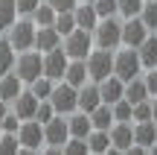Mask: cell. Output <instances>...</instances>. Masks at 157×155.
Returning a JSON list of instances; mask_svg holds the SVG:
<instances>
[{
    "mask_svg": "<svg viewBox=\"0 0 157 155\" xmlns=\"http://www.w3.org/2000/svg\"><path fill=\"white\" fill-rule=\"evenodd\" d=\"M93 44L102 50H117L122 44V21L117 15L113 18H99V23L93 27Z\"/></svg>",
    "mask_w": 157,
    "mask_h": 155,
    "instance_id": "6da1fadb",
    "label": "cell"
},
{
    "mask_svg": "<svg viewBox=\"0 0 157 155\" xmlns=\"http://www.w3.org/2000/svg\"><path fill=\"white\" fill-rule=\"evenodd\" d=\"M140 73H143V62H140V53L134 47L113 50V76H119L122 82H131Z\"/></svg>",
    "mask_w": 157,
    "mask_h": 155,
    "instance_id": "7a4b0ae2",
    "label": "cell"
},
{
    "mask_svg": "<svg viewBox=\"0 0 157 155\" xmlns=\"http://www.w3.org/2000/svg\"><path fill=\"white\" fill-rule=\"evenodd\" d=\"M12 70H15L26 85H32L38 76H44V53H38L35 47H32V50H23L21 56L15 59V67H12Z\"/></svg>",
    "mask_w": 157,
    "mask_h": 155,
    "instance_id": "3957f363",
    "label": "cell"
},
{
    "mask_svg": "<svg viewBox=\"0 0 157 155\" xmlns=\"http://www.w3.org/2000/svg\"><path fill=\"white\" fill-rule=\"evenodd\" d=\"M35 32H38V27H35L32 18H21V21H15L6 29V38L15 47V53H23V50H32L35 47Z\"/></svg>",
    "mask_w": 157,
    "mask_h": 155,
    "instance_id": "277c9868",
    "label": "cell"
},
{
    "mask_svg": "<svg viewBox=\"0 0 157 155\" xmlns=\"http://www.w3.org/2000/svg\"><path fill=\"white\" fill-rule=\"evenodd\" d=\"M61 47H64V53H67L70 59H87V56H90V50L96 47V44H93V32H90V29L76 27L73 32L64 35Z\"/></svg>",
    "mask_w": 157,
    "mask_h": 155,
    "instance_id": "5b68a950",
    "label": "cell"
},
{
    "mask_svg": "<svg viewBox=\"0 0 157 155\" xmlns=\"http://www.w3.org/2000/svg\"><path fill=\"white\" fill-rule=\"evenodd\" d=\"M87 64V76L90 82H102L105 76L113 73V50H102V47H93L90 56L84 59Z\"/></svg>",
    "mask_w": 157,
    "mask_h": 155,
    "instance_id": "8992f818",
    "label": "cell"
},
{
    "mask_svg": "<svg viewBox=\"0 0 157 155\" xmlns=\"http://www.w3.org/2000/svg\"><path fill=\"white\" fill-rule=\"evenodd\" d=\"M50 103H52V108H56V114H64V117L73 114V111L78 108V88H73L70 82L61 79V85L52 88Z\"/></svg>",
    "mask_w": 157,
    "mask_h": 155,
    "instance_id": "52a82bcc",
    "label": "cell"
},
{
    "mask_svg": "<svg viewBox=\"0 0 157 155\" xmlns=\"http://www.w3.org/2000/svg\"><path fill=\"white\" fill-rule=\"evenodd\" d=\"M17 141H21V152H38L44 149V123L38 120H21L17 129Z\"/></svg>",
    "mask_w": 157,
    "mask_h": 155,
    "instance_id": "ba28073f",
    "label": "cell"
},
{
    "mask_svg": "<svg viewBox=\"0 0 157 155\" xmlns=\"http://www.w3.org/2000/svg\"><path fill=\"white\" fill-rule=\"evenodd\" d=\"M67 64H70V56L64 53V47H56V50H47L44 53V76H50L52 82L64 79Z\"/></svg>",
    "mask_w": 157,
    "mask_h": 155,
    "instance_id": "9c48e42d",
    "label": "cell"
},
{
    "mask_svg": "<svg viewBox=\"0 0 157 155\" xmlns=\"http://www.w3.org/2000/svg\"><path fill=\"white\" fill-rule=\"evenodd\" d=\"M148 38V27L143 23V18H122V44L125 47H140L143 41Z\"/></svg>",
    "mask_w": 157,
    "mask_h": 155,
    "instance_id": "30bf717a",
    "label": "cell"
},
{
    "mask_svg": "<svg viewBox=\"0 0 157 155\" xmlns=\"http://www.w3.org/2000/svg\"><path fill=\"white\" fill-rule=\"evenodd\" d=\"M67 138H70V129H67V117H64V114H56L50 123H44V141H47V146H58V149H61V146L67 144Z\"/></svg>",
    "mask_w": 157,
    "mask_h": 155,
    "instance_id": "8fae6325",
    "label": "cell"
},
{
    "mask_svg": "<svg viewBox=\"0 0 157 155\" xmlns=\"http://www.w3.org/2000/svg\"><path fill=\"white\" fill-rule=\"evenodd\" d=\"M108 132H111V152H122L125 155V149L134 144V126L131 123H113Z\"/></svg>",
    "mask_w": 157,
    "mask_h": 155,
    "instance_id": "7c38bea8",
    "label": "cell"
},
{
    "mask_svg": "<svg viewBox=\"0 0 157 155\" xmlns=\"http://www.w3.org/2000/svg\"><path fill=\"white\" fill-rule=\"evenodd\" d=\"M99 85V94H102V103H108V105H113V103H119V100L125 97V82L119 79V76H105L102 82H96Z\"/></svg>",
    "mask_w": 157,
    "mask_h": 155,
    "instance_id": "4fadbf2b",
    "label": "cell"
},
{
    "mask_svg": "<svg viewBox=\"0 0 157 155\" xmlns=\"http://www.w3.org/2000/svg\"><path fill=\"white\" fill-rule=\"evenodd\" d=\"M38 103H41V100L35 97L32 91H21V94L15 97V103H12V111H15L21 120H32V117H35V108H38Z\"/></svg>",
    "mask_w": 157,
    "mask_h": 155,
    "instance_id": "5bb4252c",
    "label": "cell"
},
{
    "mask_svg": "<svg viewBox=\"0 0 157 155\" xmlns=\"http://www.w3.org/2000/svg\"><path fill=\"white\" fill-rule=\"evenodd\" d=\"M67 129H70V138H87L93 132V123H90V114L87 111H73L67 114Z\"/></svg>",
    "mask_w": 157,
    "mask_h": 155,
    "instance_id": "9a60e30c",
    "label": "cell"
},
{
    "mask_svg": "<svg viewBox=\"0 0 157 155\" xmlns=\"http://www.w3.org/2000/svg\"><path fill=\"white\" fill-rule=\"evenodd\" d=\"M61 35H58L56 27H38V32H35V50L38 53H47V50H56V47H61Z\"/></svg>",
    "mask_w": 157,
    "mask_h": 155,
    "instance_id": "2e32d148",
    "label": "cell"
},
{
    "mask_svg": "<svg viewBox=\"0 0 157 155\" xmlns=\"http://www.w3.org/2000/svg\"><path fill=\"white\" fill-rule=\"evenodd\" d=\"M23 91V79L15 73V70H9V73L0 76V100H6V103H15V97Z\"/></svg>",
    "mask_w": 157,
    "mask_h": 155,
    "instance_id": "e0dca14e",
    "label": "cell"
},
{
    "mask_svg": "<svg viewBox=\"0 0 157 155\" xmlns=\"http://www.w3.org/2000/svg\"><path fill=\"white\" fill-rule=\"evenodd\" d=\"M99 103H102L99 85H96V82H90V85H87V82H84V85L78 88V111H87V114H90Z\"/></svg>",
    "mask_w": 157,
    "mask_h": 155,
    "instance_id": "ac0fdd59",
    "label": "cell"
},
{
    "mask_svg": "<svg viewBox=\"0 0 157 155\" xmlns=\"http://www.w3.org/2000/svg\"><path fill=\"white\" fill-rule=\"evenodd\" d=\"M157 141V120H143V123H134V144L140 146H151Z\"/></svg>",
    "mask_w": 157,
    "mask_h": 155,
    "instance_id": "d6986e66",
    "label": "cell"
},
{
    "mask_svg": "<svg viewBox=\"0 0 157 155\" xmlns=\"http://www.w3.org/2000/svg\"><path fill=\"white\" fill-rule=\"evenodd\" d=\"M87 79H90V76H87V64H84V59H70L67 73H64V82H70L73 88H82Z\"/></svg>",
    "mask_w": 157,
    "mask_h": 155,
    "instance_id": "ffe728a7",
    "label": "cell"
},
{
    "mask_svg": "<svg viewBox=\"0 0 157 155\" xmlns=\"http://www.w3.org/2000/svg\"><path fill=\"white\" fill-rule=\"evenodd\" d=\"M73 15H76V27L90 29V32H93V27L99 23V15H96L93 3H78L76 9H73Z\"/></svg>",
    "mask_w": 157,
    "mask_h": 155,
    "instance_id": "44dd1931",
    "label": "cell"
},
{
    "mask_svg": "<svg viewBox=\"0 0 157 155\" xmlns=\"http://www.w3.org/2000/svg\"><path fill=\"white\" fill-rule=\"evenodd\" d=\"M137 53H140L143 70H148V67H157V35H151V32H148V38L143 41L140 47H137Z\"/></svg>",
    "mask_w": 157,
    "mask_h": 155,
    "instance_id": "7402d4cb",
    "label": "cell"
},
{
    "mask_svg": "<svg viewBox=\"0 0 157 155\" xmlns=\"http://www.w3.org/2000/svg\"><path fill=\"white\" fill-rule=\"evenodd\" d=\"M125 100H128L131 105H134V103H143V100H151V97H148V88H146L143 73L134 76L131 82H125Z\"/></svg>",
    "mask_w": 157,
    "mask_h": 155,
    "instance_id": "603a6c76",
    "label": "cell"
},
{
    "mask_svg": "<svg viewBox=\"0 0 157 155\" xmlns=\"http://www.w3.org/2000/svg\"><path fill=\"white\" fill-rule=\"evenodd\" d=\"M90 123H93V129H111L113 123H117L113 120V108L108 103H99L93 111H90Z\"/></svg>",
    "mask_w": 157,
    "mask_h": 155,
    "instance_id": "cb8c5ba5",
    "label": "cell"
},
{
    "mask_svg": "<svg viewBox=\"0 0 157 155\" xmlns=\"http://www.w3.org/2000/svg\"><path fill=\"white\" fill-rule=\"evenodd\" d=\"M87 146L90 152H111V132L108 129H93V132L87 135Z\"/></svg>",
    "mask_w": 157,
    "mask_h": 155,
    "instance_id": "d4e9b609",
    "label": "cell"
},
{
    "mask_svg": "<svg viewBox=\"0 0 157 155\" xmlns=\"http://www.w3.org/2000/svg\"><path fill=\"white\" fill-rule=\"evenodd\" d=\"M15 21H17V3L15 0H0V32H6Z\"/></svg>",
    "mask_w": 157,
    "mask_h": 155,
    "instance_id": "484cf974",
    "label": "cell"
},
{
    "mask_svg": "<svg viewBox=\"0 0 157 155\" xmlns=\"http://www.w3.org/2000/svg\"><path fill=\"white\" fill-rule=\"evenodd\" d=\"M29 18L35 21V27H52V23H56V9H52L47 0H41V6H38Z\"/></svg>",
    "mask_w": 157,
    "mask_h": 155,
    "instance_id": "4316f807",
    "label": "cell"
},
{
    "mask_svg": "<svg viewBox=\"0 0 157 155\" xmlns=\"http://www.w3.org/2000/svg\"><path fill=\"white\" fill-rule=\"evenodd\" d=\"M15 67V47L9 44V38H0V76L9 73Z\"/></svg>",
    "mask_w": 157,
    "mask_h": 155,
    "instance_id": "83f0119b",
    "label": "cell"
},
{
    "mask_svg": "<svg viewBox=\"0 0 157 155\" xmlns=\"http://www.w3.org/2000/svg\"><path fill=\"white\" fill-rule=\"evenodd\" d=\"M111 108H113V120L117 123H134V105H131L125 97L119 100V103H113Z\"/></svg>",
    "mask_w": 157,
    "mask_h": 155,
    "instance_id": "f1b7e54d",
    "label": "cell"
},
{
    "mask_svg": "<svg viewBox=\"0 0 157 155\" xmlns=\"http://www.w3.org/2000/svg\"><path fill=\"white\" fill-rule=\"evenodd\" d=\"M52 27L58 29V35H67V32H73L76 29V15L73 12H56V23H52Z\"/></svg>",
    "mask_w": 157,
    "mask_h": 155,
    "instance_id": "f546056e",
    "label": "cell"
},
{
    "mask_svg": "<svg viewBox=\"0 0 157 155\" xmlns=\"http://www.w3.org/2000/svg\"><path fill=\"white\" fill-rule=\"evenodd\" d=\"M52 88H56V82L50 79V76H38V79L29 85V91L35 94L38 100H50V94H52Z\"/></svg>",
    "mask_w": 157,
    "mask_h": 155,
    "instance_id": "4dcf8cb0",
    "label": "cell"
},
{
    "mask_svg": "<svg viewBox=\"0 0 157 155\" xmlns=\"http://www.w3.org/2000/svg\"><path fill=\"white\" fill-rule=\"evenodd\" d=\"M140 18H143V23L148 27V32H154V29H157V0H146V3H143Z\"/></svg>",
    "mask_w": 157,
    "mask_h": 155,
    "instance_id": "1f68e13d",
    "label": "cell"
},
{
    "mask_svg": "<svg viewBox=\"0 0 157 155\" xmlns=\"http://www.w3.org/2000/svg\"><path fill=\"white\" fill-rule=\"evenodd\" d=\"M15 152H21L17 132H3L0 135V155H15Z\"/></svg>",
    "mask_w": 157,
    "mask_h": 155,
    "instance_id": "d6a6232c",
    "label": "cell"
},
{
    "mask_svg": "<svg viewBox=\"0 0 157 155\" xmlns=\"http://www.w3.org/2000/svg\"><path fill=\"white\" fill-rule=\"evenodd\" d=\"M61 152H67V155H84V152H90L87 138H67V144L61 146Z\"/></svg>",
    "mask_w": 157,
    "mask_h": 155,
    "instance_id": "836d02e7",
    "label": "cell"
},
{
    "mask_svg": "<svg viewBox=\"0 0 157 155\" xmlns=\"http://www.w3.org/2000/svg\"><path fill=\"white\" fill-rule=\"evenodd\" d=\"M143 3H146V0H117L119 15H122V18H137L140 9H143Z\"/></svg>",
    "mask_w": 157,
    "mask_h": 155,
    "instance_id": "e575fe53",
    "label": "cell"
},
{
    "mask_svg": "<svg viewBox=\"0 0 157 155\" xmlns=\"http://www.w3.org/2000/svg\"><path fill=\"white\" fill-rule=\"evenodd\" d=\"M93 9H96V15H99V18H113V15H119L117 0H93Z\"/></svg>",
    "mask_w": 157,
    "mask_h": 155,
    "instance_id": "d590c367",
    "label": "cell"
},
{
    "mask_svg": "<svg viewBox=\"0 0 157 155\" xmlns=\"http://www.w3.org/2000/svg\"><path fill=\"white\" fill-rule=\"evenodd\" d=\"M52 117H56V108H52V103H50V100H41L38 108H35V117H32V120H38V123H50Z\"/></svg>",
    "mask_w": 157,
    "mask_h": 155,
    "instance_id": "8d00e7d4",
    "label": "cell"
},
{
    "mask_svg": "<svg viewBox=\"0 0 157 155\" xmlns=\"http://www.w3.org/2000/svg\"><path fill=\"white\" fill-rule=\"evenodd\" d=\"M143 120H154L151 117V100L134 103V123H143Z\"/></svg>",
    "mask_w": 157,
    "mask_h": 155,
    "instance_id": "74e56055",
    "label": "cell"
},
{
    "mask_svg": "<svg viewBox=\"0 0 157 155\" xmlns=\"http://www.w3.org/2000/svg\"><path fill=\"white\" fill-rule=\"evenodd\" d=\"M0 129H3V132H17V129H21V117H17L15 111H6V117L0 120Z\"/></svg>",
    "mask_w": 157,
    "mask_h": 155,
    "instance_id": "f35d334b",
    "label": "cell"
},
{
    "mask_svg": "<svg viewBox=\"0 0 157 155\" xmlns=\"http://www.w3.org/2000/svg\"><path fill=\"white\" fill-rule=\"evenodd\" d=\"M17 3V15H23V18H29L35 9L41 6V0H15Z\"/></svg>",
    "mask_w": 157,
    "mask_h": 155,
    "instance_id": "ab89813d",
    "label": "cell"
},
{
    "mask_svg": "<svg viewBox=\"0 0 157 155\" xmlns=\"http://www.w3.org/2000/svg\"><path fill=\"white\" fill-rule=\"evenodd\" d=\"M143 79H146V88H148V97H157V67H148Z\"/></svg>",
    "mask_w": 157,
    "mask_h": 155,
    "instance_id": "60d3db41",
    "label": "cell"
},
{
    "mask_svg": "<svg viewBox=\"0 0 157 155\" xmlns=\"http://www.w3.org/2000/svg\"><path fill=\"white\" fill-rule=\"evenodd\" d=\"M47 3H50L56 12H73L78 6V0H47Z\"/></svg>",
    "mask_w": 157,
    "mask_h": 155,
    "instance_id": "b9f144b4",
    "label": "cell"
},
{
    "mask_svg": "<svg viewBox=\"0 0 157 155\" xmlns=\"http://www.w3.org/2000/svg\"><path fill=\"white\" fill-rule=\"evenodd\" d=\"M6 111H9V103H6V100H0V120L6 117Z\"/></svg>",
    "mask_w": 157,
    "mask_h": 155,
    "instance_id": "7bdbcfd3",
    "label": "cell"
},
{
    "mask_svg": "<svg viewBox=\"0 0 157 155\" xmlns=\"http://www.w3.org/2000/svg\"><path fill=\"white\" fill-rule=\"evenodd\" d=\"M151 117L157 120V97H151Z\"/></svg>",
    "mask_w": 157,
    "mask_h": 155,
    "instance_id": "ee69618b",
    "label": "cell"
},
{
    "mask_svg": "<svg viewBox=\"0 0 157 155\" xmlns=\"http://www.w3.org/2000/svg\"><path fill=\"white\" fill-rule=\"evenodd\" d=\"M78 3H93V0H78Z\"/></svg>",
    "mask_w": 157,
    "mask_h": 155,
    "instance_id": "f6af8a7d",
    "label": "cell"
},
{
    "mask_svg": "<svg viewBox=\"0 0 157 155\" xmlns=\"http://www.w3.org/2000/svg\"><path fill=\"white\" fill-rule=\"evenodd\" d=\"M0 135H3V129H0Z\"/></svg>",
    "mask_w": 157,
    "mask_h": 155,
    "instance_id": "bcb514c9",
    "label": "cell"
}]
</instances>
